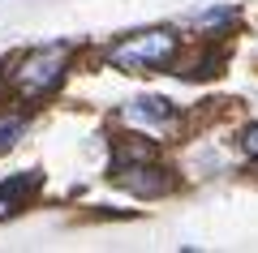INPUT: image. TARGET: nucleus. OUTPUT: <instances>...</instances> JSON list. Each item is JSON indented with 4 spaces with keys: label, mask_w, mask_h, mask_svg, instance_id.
I'll return each mask as SVG.
<instances>
[{
    "label": "nucleus",
    "mask_w": 258,
    "mask_h": 253,
    "mask_svg": "<svg viewBox=\"0 0 258 253\" xmlns=\"http://www.w3.org/2000/svg\"><path fill=\"white\" fill-rule=\"evenodd\" d=\"M125 120H142V125H176V108L172 99H164V95H142V99L125 103V112H120Z\"/></svg>",
    "instance_id": "20e7f679"
},
{
    "label": "nucleus",
    "mask_w": 258,
    "mask_h": 253,
    "mask_svg": "<svg viewBox=\"0 0 258 253\" xmlns=\"http://www.w3.org/2000/svg\"><path fill=\"white\" fill-rule=\"evenodd\" d=\"M241 150H245L249 159H258V125H249L245 133H241Z\"/></svg>",
    "instance_id": "0eeeda50"
},
{
    "label": "nucleus",
    "mask_w": 258,
    "mask_h": 253,
    "mask_svg": "<svg viewBox=\"0 0 258 253\" xmlns=\"http://www.w3.org/2000/svg\"><path fill=\"white\" fill-rule=\"evenodd\" d=\"M35 185H39V176L35 172H22V176H9V181H0V223L5 219H13L22 206H26V198L35 193Z\"/></svg>",
    "instance_id": "39448f33"
},
{
    "label": "nucleus",
    "mask_w": 258,
    "mask_h": 253,
    "mask_svg": "<svg viewBox=\"0 0 258 253\" xmlns=\"http://www.w3.org/2000/svg\"><path fill=\"white\" fill-rule=\"evenodd\" d=\"M22 133H26V120H22L18 112H9V116H0V154L9 150V146L18 142Z\"/></svg>",
    "instance_id": "423d86ee"
},
{
    "label": "nucleus",
    "mask_w": 258,
    "mask_h": 253,
    "mask_svg": "<svg viewBox=\"0 0 258 253\" xmlns=\"http://www.w3.org/2000/svg\"><path fill=\"white\" fill-rule=\"evenodd\" d=\"M176 35L164 26L155 30H138V35L120 39L116 47H108V64L112 69H125V73H147V69H164V64L176 60Z\"/></svg>",
    "instance_id": "f257e3e1"
},
{
    "label": "nucleus",
    "mask_w": 258,
    "mask_h": 253,
    "mask_svg": "<svg viewBox=\"0 0 258 253\" xmlns=\"http://www.w3.org/2000/svg\"><path fill=\"white\" fill-rule=\"evenodd\" d=\"M64 64H69V43H47L35 47L18 60L13 69V91L22 99H39V95H52L64 77Z\"/></svg>",
    "instance_id": "f03ea898"
},
{
    "label": "nucleus",
    "mask_w": 258,
    "mask_h": 253,
    "mask_svg": "<svg viewBox=\"0 0 258 253\" xmlns=\"http://www.w3.org/2000/svg\"><path fill=\"white\" fill-rule=\"evenodd\" d=\"M116 185L129 189L134 198H159V193L172 189V176H168V167H159V163L138 159V163H129V172L125 167L116 172Z\"/></svg>",
    "instance_id": "7ed1b4c3"
}]
</instances>
